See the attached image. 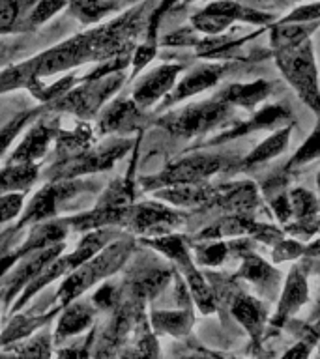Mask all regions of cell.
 Segmentation results:
<instances>
[{"instance_id": "6da1fadb", "label": "cell", "mask_w": 320, "mask_h": 359, "mask_svg": "<svg viewBox=\"0 0 320 359\" xmlns=\"http://www.w3.org/2000/svg\"><path fill=\"white\" fill-rule=\"evenodd\" d=\"M275 62L302 103H305L316 116H320L319 69H316L311 41L305 39L294 47L275 49Z\"/></svg>"}, {"instance_id": "8d00e7d4", "label": "cell", "mask_w": 320, "mask_h": 359, "mask_svg": "<svg viewBox=\"0 0 320 359\" xmlns=\"http://www.w3.org/2000/svg\"><path fill=\"white\" fill-rule=\"evenodd\" d=\"M94 303L101 309L112 307V305L116 303V290H114V286L111 285L101 286L100 290H98V294L94 296Z\"/></svg>"}, {"instance_id": "603a6c76", "label": "cell", "mask_w": 320, "mask_h": 359, "mask_svg": "<svg viewBox=\"0 0 320 359\" xmlns=\"http://www.w3.org/2000/svg\"><path fill=\"white\" fill-rule=\"evenodd\" d=\"M92 322V309L84 303H73L72 307H67V311L62 314L58 327H56V337H67L75 335L79 331H83L84 327H88Z\"/></svg>"}, {"instance_id": "7402d4cb", "label": "cell", "mask_w": 320, "mask_h": 359, "mask_svg": "<svg viewBox=\"0 0 320 359\" xmlns=\"http://www.w3.org/2000/svg\"><path fill=\"white\" fill-rule=\"evenodd\" d=\"M36 174H38V168L32 161L15 163L0 170V195L13 193L15 189H25L36 180Z\"/></svg>"}, {"instance_id": "9a60e30c", "label": "cell", "mask_w": 320, "mask_h": 359, "mask_svg": "<svg viewBox=\"0 0 320 359\" xmlns=\"http://www.w3.org/2000/svg\"><path fill=\"white\" fill-rule=\"evenodd\" d=\"M230 311H232V316L246 327L253 341L258 342L264 331V324H266V313L260 302L241 292H236L230 303Z\"/></svg>"}, {"instance_id": "52a82bcc", "label": "cell", "mask_w": 320, "mask_h": 359, "mask_svg": "<svg viewBox=\"0 0 320 359\" xmlns=\"http://www.w3.org/2000/svg\"><path fill=\"white\" fill-rule=\"evenodd\" d=\"M212 206H218L230 215H246L253 217V212H257L260 206L257 185L251 182H236V184L221 185L215 191Z\"/></svg>"}, {"instance_id": "7c38bea8", "label": "cell", "mask_w": 320, "mask_h": 359, "mask_svg": "<svg viewBox=\"0 0 320 359\" xmlns=\"http://www.w3.org/2000/svg\"><path fill=\"white\" fill-rule=\"evenodd\" d=\"M131 146L129 140L124 139H114L109 140L105 144L98 148V150L86 151L81 157H77L72 165L67 167L64 174L66 176H75V174H84V172H98V170H105V168L112 167V163L120 159V157L128 151Z\"/></svg>"}, {"instance_id": "e0dca14e", "label": "cell", "mask_w": 320, "mask_h": 359, "mask_svg": "<svg viewBox=\"0 0 320 359\" xmlns=\"http://www.w3.org/2000/svg\"><path fill=\"white\" fill-rule=\"evenodd\" d=\"M140 107L133 100H122L112 103L103 114L100 128L105 133L111 131H131L140 120Z\"/></svg>"}, {"instance_id": "277c9868", "label": "cell", "mask_w": 320, "mask_h": 359, "mask_svg": "<svg viewBox=\"0 0 320 359\" xmlns=\"http://www.w3.org/2000/svg\"><path fill=\"white\" fill-rule=\"evenodd\" d=\"M227 165L229 161L219 154H193L171 163L156 176L146 178L145 185L150 189H159V187L178 184H202L210 176L223 170Z\"/></svg>"}, {"instance_id": "1f68e13d", "label": "cell", "mask_w": 320, "mask_h": 359, "mask_svg": "<svg viewBox=\"0 0 320 359\" xmlns=\"http://www.w3.org/2000/svg\"><path fill=\"white\" fill-rule=\"evenodd\" d=\"M67 4V0H39L36 8L30 13V22L32 25H39V22H45L47 19L55 15L56 11H60L64 6Z\"/></svg>"}, {"instance_id": "9c48e42d", "label": "cell", "mask_w": 320, "mask_h": 359, "mask_svg": "<svg viewBox=\"0 0 320 359\" xmlns=\"http://www.w3.org/2000/svg\"><path fill=\"white\" fill-rule=\"evenodd\" d=\"M227 66L225 64H219V62H213V64H199L191 69L187 75H185L182 81L178 83V86L173 90V94H168V97L165 100V105L171 107L178 101L189 100L193 95L201 94L204 90L212 88L219 83V79L223 77Z\"/></svg>"}, {"instance_id": "f546056e", "label": "cell", "mask_w": 320, "mask_h": 359, "mask_svg": "<svg viewBox=\"0 0 320 359\" xmlns=\"http://www.w3.org/2000/svg\"><path fill=\"white\" fill-rule=\"evenodd\" d=\"M73 8H75V11L83 19L94 21V19L101 17L109 10H112V4L111 2H105V0H75Z\"/></svg>"}, {"instance_id": "d590c367", "label": "cell", "mask_w": 320, "mask_h": 359, "mask_svg": "<svg viewBox=\"0 0 320 359\" xmlns=\"http://www.w3.org/2000/svg\"><path fill=\"white\" fill-rule=\"evenodd\" d=\"M272 208H274L275 217L279 219V223H288L292 219L291 212V201H288V195H275L274 202H272Z\"/></svg>"}, {"instance_id": "74e56055", "label": "cell", "mask_w": 320, "mask_h": 359, "mask_svg": "<svg viewBox=\"0 0 320 359\" xmlns=\"http://www.w3.org/2000/svg\"><path fill=\"white\" fill-rule=\"evenodd\" d=\"M281 6H288V4H300V2H311V0H274Z\"/></svg>"}, {"instance_id": "e575fe53", "label": "cell", "mask_w": 320, "mask_h": 359, "mask_svg": "<svg viewBox=\"0 0 320 359\" xmlns=\"http://www.w3.org/2000/svg\"><path fill=\"white\" fill-rule=\"evenodd\" d=\"M156 50H157V45L154 43V41H146L145 45H140L139 49H137V53L133 55L135 73L139 72V69H142V67H145L146 64L156 56Z\"/></svg>"}, {"instance_id": "ffe728a7", "label": "cell", "mask_w": 320, "mask_h": 359, "mask_svg": "<svg viewBox=\"0 0 320 359\" xmlns=\"http://www.w3.org/2000/svg\"><path fill=\"white\" fill-rule=\"evenodd\" d=\"M51 137H53V131L47 126H44V123L36 126L27 139L22 140V144L17 148L15 154L11 156L10 163H28L41 157L45 154L47 144H49Z\"/></svg>"}, {"instance_id": "4316f807", "label": "cell", "mask_w": 320, "mask_h": 359, "mask_svg": "<svg viewBox=\"0 0 320 359\" xmlns=\"http://www.w3.org/2000/svg\"><path fill=\"white\" fill-rule=\"evenodd\" d=\"M320 157V116H319V123H316V128L313 129V133L309 135V139L300 146V150L292 156V159L286 163L285 170H294L298 167H303V165H307V163L314 161V159H319Z\"/></svg>"}, {"instance_id": "5b68a950", "label": "cell", "mask_w": 320, "mask_h": 359, "mask_svg": "<svg viewBox=\"0 0 320 359\" xmlns=\"http://www.w3.org/2000/svg\"><path fill=\"white\" fill-rule=\"evenodd\" d=\"M274 17L264 11L251 10L238 4L234 0H215L206 8H202L196 15L191 17V25L195 30L210 36L223 34L236 21H247L253 25H268Z\"/></svg>"}, {"instance_id": "ac0fdd59", "label": "cell", "mask_w": 320, "mask_h": 359, "mask_svg": "<svg viewBox=\"0 0 320 359\" xmlns=\"http://www.w3.org/2000/svg\"><path fill=\"white\" fill-rule=\"evenodd\" d=\"M320 21H281L272 30V45L274 49H286L302 43L319 28Z\"/></svg>"}, {"instance_id": "d4e9b609", "label": "cell", "mask_w": 320, "mask_h": 359, "mask_svg": "<svg viewBox=\"0 0 320 359\" xmlns=\"http://www.w3.org/2000/svg\"><path fill=\"white\" fill-rule=\"evenodd\" d=\"M64 236H66V224H62V223L41 224L39 229L34 230L32 236L28 238L27 243L17 251V257H21V255H25V252L45 249V247L51 245V243H56V241L64 240Z\"/></svg>"}, {"instance_id": "8fae6325", "label": "cell", "mask_w": 320, "mask_h": 359, "mask_svg": "<svg viewBox=\"0 0 320 359\" xmlns=\"http://www.w3.org/2000/svg\"><path fill=\"white\" fill-rule=\"evenodd\" d=\"M288 120H292V112L285 105H281V103L268 105L264 107L260 112H257V114H253V118H249L246 122H236L232 129L218 135V137H213L210 140V144H221L225 140L238 139V137L249 135L253 131H260V129H274L281 126V123H286Z\"/></svg>"}, {"instance_id": "484cf974", "label": "cell", "mask_w": 320, "mask_h": 359, "mask_svg": "<svg viewBox=\"0 0 320 359\" xmlns=\"http://www.w3.org/2000/svg\"><path fill=\"white\" fill-rule=\"evenodd\" d=\"M288 201H291L292 219L311 217V215H316L320 212L319 196L313 195L311 191L302 189V187L292 191L291 195H288Z\"/></svg>"}, {"instance_id": "5bb4252c", "label": "cell", "mask_w": 320, "mask_h": 359, "mask_svg": "<svg viewBox=\"0 0 320 359\" xmlns=\"http://www.w3.org/2000/svg\"><path fill=\"white\" fill-rule=\"evenodd\" d=\"M241 257V266L238 269V277L249 280L253 285L257 286L260 294L266 297H272L277 290L279 285V271L274 269L268 262H264L262 258L257 257L255 252L246 251Z\"/></svg>"}, {"instance_id": "f35d334b", "label": "cell", "mask_w": 320, "mask_h": 359, "mask_svg": "<svg viewBox=\"0 0 320 359\" xmlns=\"http://www.w3.org/2000/svg\"><path fill=\"white\" fill-rule=\"evenodd\" d=\"M316 184H319V191H320V172H319V176H316ZM320 198V196H319Z\"/></svg>"}, {"instance_id": "44dd1931", "label": "cell", "mask_w": 320, "mask_h": 359, "mask_svg": "<svg viewBox=\"0 0 320 359\" xmlns=\"http://www.w3.org/2000/svg\"><path fill=\"white\" fill-rule=\"evenodd\" d=\"M193 322H195L193 314H191L189 309L185 311V307L182 311H174V313H168V311H154L152 313L154 327L173 337L185 335L191 330Z\"/></svg>"}, {"instance_id": "836d02e7", "label": "cell", "mask_w": 320, "mask_h": 359, "mask_svg": "<svg viewBox=\"0 0 320 359\" xmlns=\"http://www.w3.org/2000/svg\"><path fill=\"white\" fill-rule=\"evenodd\" d=\"M163 43L173 45V47H189V45L199 43V38H196L195 28H180L176 32L168 34L167 38H163Z\"/></svg>"}, {"instance_id": "8992f818", "label": "cell", "mask_w": 320, "mask_h": 359, "mask_svg": "<svg viewBox=\"0 0 320 359\" xmlns=\"http://www.w3.org/2000/svg\"><path fill=\"white\" fill-rule=\"evenodd\" d=\"M126 221L131 224V229L140 234L163 236L171 234V230L182 223V217L173 210H168L167 206H161L156 202H145L137 208H129Z\"/></svg>"}, {"instance_id": "4dcf8cb0", "label": "cell", "mask_w": 320, "mask_h": 359, "mask_svg": "<svg viewBox=\"0 0 320 359\" xmlns=\"http://www.w3.org/2000/svg\"><path fill=\"white\" fill-rule=\"evenodd\" d=\"M305 252V247L296 240H279L274 245V260L275 262H285V260H294V258L302 257Z\"/></svg>"}, {"instance_id": "2e32d148", "label": "cell", "mask_w": 320, "mask_h": 359, "mask_svg": "<svg viewBox=\"0 0 320 359\" xmlns=\"http://www.w3.org/2000/svg\"><path fill=\"white\" fill-rule=\"evenodd\" d=\"M272 92V84L266 81H255V83H236L227 86L219 92V97L227 101L232 107H244L247 111H253L255 107L264 101Z\"/></svg>"}, {"instance_id": "4fadbf2b", "label": "cell", "mask_w": 320, "mask_h": 359, "mask_svg": "<svg viewBox=\"0 0 320 359\" xmlns=\"http://www.w3.org/2000/svg\"><path fill=\"white\" fill-rule=\"evenodd\" d=\"M218 187H212L208 182L202 184H178L168 185V187H159L156 191V196L159 201H165L168 204L178 208H202L212 206L215 198Z\"/></svg>"}, {"instance_id": "3957f363", "label": "cell", "mask_w": 320, "mask_h": 359, "mask_svg": "<svg viewBox=\"0 0 320 359\" xmlns=\"http://www.w3.org/2000/svg\"><path fill=\"white\" fill-rule=\"evenodd\" d=\"M131 247H133V243L129 240L116 241L109 249H105V252H101L98 257H92L90 260L81 264L79 268H75L77 271L60 288V294H58L60 303L72 302L73 297L83 294L94 283H98V280L107 277V275H111L112 271H116L124 264V260L128 258L129 252H131Z\"/></svg>"}, {"instance_id": "d6986e66", "label": "cell", "mask_w": 320, "mask_h": 359, "mask_svg": "<svg viewBox=\"0 0 320 359\" xmlns=\"http://www.w3.org/2000/svg\"><path fill=\"white\" fill-rule=\"evenodd\" d=\"M288 140H291V128L285 126V128L279 129V131H275L274 135H269L266 140H262V142H260V144L241 161V167L253 168L257 167V165H260V163L269 161L272 157L279 156V154L285 151V148L288 146Z\"/></svg>"}, {"instance_id": "f1b7e54d", "label": "cell", "mask_w": 320, "mask_h": 359, "mask_svg": "<svg viewBox=\"0 0 320 359\" xmlns=\"http://www.w3.org/2000/svg\"><path fill=\"white\" fill-rule=\"evenodd\" d=\"M22 0H0V32H10L21 15Z\"/></svg>"}, {"instance_id": "ba28073f", "label": "cell", "mask_w": 320, "mask_h": 359, "mask_svg": "<svg viewBox=\"0 0 320 359\" xmlns=\"http://www.w3.org/2000/svg\"><path fill=\"white\" fill-rule=\"evenodd\" d=\"M182 72L180 64H163L140 79L133 90V101L139 107H150L174 88L176 77Z\"/></svg>"}, {"instance_id": "30bf717a", "label": "cell", "mask_w": 320, "mask_h": 359, "mask_svg": "<svg viewBox=\"0 0 320 359\" xmlns=\"http://www.w3.org/2000/svg\"><path fill=\"white\" fill-rule=\"evenodd\" d=\"M309 297V285H307V269L303 266H294L286 279L283 292H281L279 303H277V313H275L272 325L281 327L286 324L294 314L300 311L303 303L307 302Z\"/></svg>"}, {"instance_id": "d6a6232c", "label": "cell", "mask_w": 320, "mask_h": 359, "mask_svg": "<svg viewBox=\"0 0 320 359\" xmlns=\"http://www.w3.org/2000/svg\"><path fill=\"white\" fill-rule=\"evenodd\" d=\"M30 116H32V114H21V116H17L15 120H11L10 123H6L4 128L0 129V156L4 154L6 148L10 146L11 140L15 139V135L21 131V128Z\"/></svg>"}, {"instance_id": "cb8c5ba5", "label": "cell", "mask_w": 320, "mask_h": 359, "mask_svg": "<svg viewBox=\"0 0 320 359\" xmlns=\"http://www.w3.org/2000/svg\"><path fill=\"white\" fill-rule=\"evenodd\" d=\"M109 238H112V232L111 230H98V232H92L84 238L79 247L73 251V255L69 258H66V264H67V269H75L79 268L81 264L90 260L92 257H95V252L103 249Z\"/></svg>"}, {"instance_id": "83f0119b", "label": "cell", "mask_w": 320, "mask_h": 359, "mask_svg": "<svg viewBox=\"0 0 320 359\" xmlns=\"http://www.w3.org/2000/svg\"><path fill=\"white\" fill-rule=\"evenodd\" d=\"M206 243L196 249V262L202 266H221L230 255V245L225 241H215Z\"/></svg>"}, {"instance_id": "7a4b0ae2", "label": "cell", "mask_w": 320, "mask_h": 359, "mask_svg": "<svg viewBox=\"0 0 320 359\" xmlns=\"http://www.w3.org/2000/svg\"><path fill=\"white\" fill-rule=\"evenodd\" d=\"M230 116H232V105L215 95L212 100L191 103L180 111L168 112L167 116L159 120V126L178 137H196L225 123Z\"/></svg>"}]
</instances>
